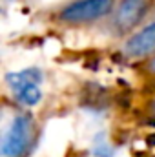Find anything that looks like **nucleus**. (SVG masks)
I'll return each instance as SVG.
<instances>
[{"instance_id": "nucleus-6", "label": "nucleus", "mask_w": 155, "mask_h": 157, "mask_svg": "<svg viewBox=\"0 0 155 157\" xmlns=\"http://www.w3.org/2000/svg\"><path fill=\"white\" fill-rule=\"evenodd\" d=\"M146 73H148V75H152V77H155V57H153V59H150V60L146 62Z\"/></svg>"}, {"instance_id": "nucleus-5", "label": "nucleus", "mask_w": 155, "mask_h": 157, "mask_svg": "<svg viewBox=\"0 0 155 157\" xmlns=\"http://www.w3.org/2000/svg\"><path fill=\"white\" fill-rule=\"evenodd\" d=\"M122 53L131 60H150L155 57V20L144 24L135 33H131L124 46Z\"/></svg>"}, {"instance_id": "nucleus-1", "label": "nucleus", "mask_w": 155, "mask_h": 157, "mask_svg": "<svg viewBox=\"0 0 155 157\" xmlns=\"http://www.w3.org/2000/svg\"><path fill=\"white\" fill-rule=\"evenodd\" d=\"M37 122L28 112H18L13 115L9 126L2 137V155L4 157H28L37 143Z\"/></svg>"}, {"instance_id": "nucleus-3", "label": "nucleus", "mask_w": 155, "mask_h": 157, "mask_svg": "<svg viewBox=\"0 0 155 157\" xmlns=\"http://www.w3.org/2000/svg\"><path fill=\"white\" fill-rule=\"evenodd\" d=\"M153 0H119L110 17L112 28L119 35L135 33V29L142 24L144 17L150 13Z\"/></svg>"}, {"instance_id": "nucleus-2", "label": "nucleus", "mask_w": 155, "mask_h": 157, "mask_svg": "<svg viewBox=\"0 0 155 157\" xmlns=\"http://www.w3.org/2000/svg\"><path fill=\"white\" fill-rule=\"evenodd\" d=\"M119 0H71L57 13V22L64 26H89L113 15Z\"/></svg>"}, {"instance_id": "nucleus-4", "label": "nucleus", "mask_w": 155, "mask_h": 157, "mask_svg": "<svg viewBox=\"0 0 155 157\" xmlns=\"http://www.w3.org/2000/svg\"><path fill=\"white\" fill-rule=\"evenodd\" d=\"M6 80L13 91V97L17 99L18 104L26 106V108H33L42 101V90H40V82H42V73L37 68H29V70H22L17 73H7Z\"/></svg>"}, {"instance_id": "nucleus-7", "label": "nucleus", "mask_w": 155, "mask_h": 157, "mask_svg": "<svg viewBox=\"0 0 155 157\" xmlns=\"http://www.w3.org/2000/svg\"><path fill=\"white\" fill-rule=\"evenodd\" d=\"M150 108H152V113L155 115V99L152 101V104H150Z\"/></svg>"}]
</instances>
